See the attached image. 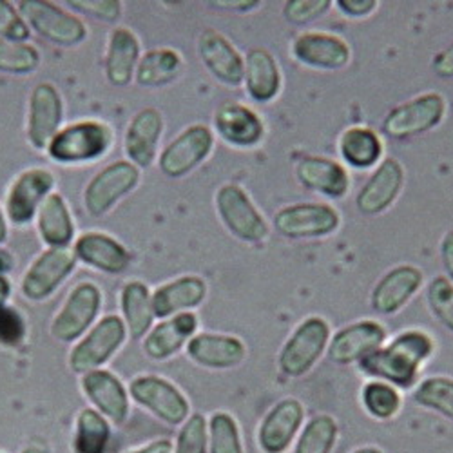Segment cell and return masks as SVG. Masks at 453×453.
I'll list each match as a JSON object with an SVG mask.
<instances>
[{
    "mask_svg": "<svg viewBox=\"0 0 453 453\" xmlns=\"http://www.w3.org/2000/svg\"><path fill=\"white\" fill-rule=\"evenodd\" d=\"M434 352L435 339L426 330L410 328L361 359L357 370L370 380L385 381L397 390H410L418 385L421 370Z\"/></svg>",
    "mask_w": 453,
    "mask_h": 453,
    "instance_id": "obj_1",
    "label": "cell"
},
{
    "mask_svg": "<svg viewBox=\"0 0 453 453\" xmlns=\"http://www.w3.org/2000/svg\"><path fill=\"white\" fill-rule=\"evenodd\" d=\"M214 209L225 231L245 245L265 243L273 233L269 219L240 183L229 181L218 187Z\"/></svg>",
    "mask_w": 453,
    "mask_h": 453,
    "instance_id": "obj_2",
    "label": "cell"
},
{
    "mask_svg": "<svg viewBox=\"0 0 453 453\" xmlns=\"http://www.w3.org/2000/svg\"><path fill=\"white\" fill-rule=\"evenodd\" d=\"M448 112V100L439 91H425L392 107L383 122L381 133L394 142H408L437 129Z\"/></svg>",
    "mask_w": 453,
    "mask_h": 453,
    "instance_id": "obj_3",
    "label": "cell"
},
{
    "mask_svg": "<svg viewBox=\"0 0 453 453\" xmlns=\"http://www.w3.org/2000/svg\"><path fill=\"white\" fill-rule=\"evenodd\" d=\"M332 337L330 323L323 316H309L288 335L278 354V368L288 380L307 375L326 354Z\"/></svg>",
    "mask_w": 453,
    "mask_h": 453,
    "instance_id": "obj_4",
    "label": "cell"
},
{
    "mask_svg": "<svg viewBox=\"0 0 453 453\" xmlns=\"http://www.w3.org/2000/svg\"><path fill=\"white\" fill-rule=\"evenodd\" d=\"M342 223V212L328 202L283 205L273 216L274 231L290 242L328 238L339 231Z\"/></svg>",
    "mask_w": 453,
    "mask_h": 453,
    "instance_id": "obj_5",
    "label": "cell"
},
{
    "mask_svg": "<svg viewBox=\"0 0 453 453\" xmlns=\"http://www.w3.org/2000/svg\"><path fill=\"white\" fill-rule=\"evenodd\" d=\"M112 142L107 124L84 120L58 131L48 145V155L58 164H86L104 157Z\"/></svg>",
    "mask_w": 453,
    "mask_h": 453,
    "instance_id": "obj_6",
    "label": "cell"
},
{
    "mask_svg": "<svg viewBox=\"0 0 453 453\" xmlns=\"http://www.w3.org/2000/svg\"><path fill=\"white\" fill-rule=\"evenodd\" d=\"M292 58L311 71L335 73L343 71L352 60L350 44L335 33L321 29H305L290 42Z\"/></svg>",
    "mask_w": 453,
    "mask_h": 453,
    "instance_id": "obj_7",
    "label": "cell"
},
{
    "mask_svg": "<svg viewBox=\"0 0 453 453\" xmlns=\"http://www.w3.org/2000/svg\"><path fill=\"white\" fill-rule=\"evenodd\" d=\"M216 136L205 124H193L173 138L158 158L160 171L173 180L185 178L212 155Z\"/></svg>",
    "mask_w": 453,
    "mask_h": 453,
    "instance_id": "obj_8",
    "label": "cell"
},
{
    "mask_svg": "<svg viewBox=\"0 0 453 453\" xmlns=\"http://www.w3.org/2000/svg\"><path fill=\"white\" fill-rule=\"evenodd\" d=\"M212 133L225 145L238 150H252L265 140L267 124L250 105L226 100L214 111Z\"/></svg>",
    "mask_w": 453,
    "mask_h": 453,
    "instance_id": "obj_9",
    "label": "cell"
},
{
    "mask_svg": "<svg viewBox=\"0 0 453 453\" xmlns=\"http://www.w3.org/2000/svg\"><path fill=\"white\" fill-rule=\"evenodd\" d=\"M17 8L27 27L31 26L33 31L57 46L71 48L86 39L88 31L84 22L48 0H22Z\"/></svg>",
    "mask_w": 453,
    "mask_h": 453,
    "instance_id": "obj_10",
    "label": "cell"
},
{
    "mask_svg": "<svg viewBox=\"0 0 453 453\" xmlns=\"http://www.w3.org/2000/svg\"><path fill=\"white\" fill-rule=\"evenodd\" d=\"M406 185L404 165L394 158L387 157L377 165L356 196V209L361 216L377 218L388 212L401 198Z\"/></svg>",
    "mask_w": 453,
    "mask_h": 453,
    "instance_id": "obj_11",
    "label": "cell"
},
{
    "mask_svg": "<svg viewBox=\"0 0 453 453\" xmlns=\"http://www.w3.org/2000/svg\"><path fill=\"white\" fill-rule=\"evenodd\" d=\"M129 395L153 413L157 419L171 426L183 425L188 419V411H191V404H188L183 392L160 375L136 377L129 387Z\"/></svg>",
    "mask_w": 453,
    "mask_h": 453,
    "instance_id": "obj_12",
    "label": "cell"
},
{
    "mask_svg": "<svg viewBox=\"0 0 453 453\" xmlns=\"http://www.w3.org/2000/svg\"><path fill=\"white\" fill-rule=\"evenodd\" d=\"M127 328L122 318H102L82 342L73 349L69 356V366L77 373H88L105 365L115 352L124 345Z\"/></svg>",
    "mask_w": 453,
    "mask_h": 453,
    "instance_id": "obj_13",
    "label": "cell"
},
{
    "mask_svg": "<svg viewBox=\"0 0 453 453\" xmlns=\"http://www.w3.org/2000/svg\"><path fill=\"white\" fill-rule=\"evenodd\" d=\"M425 273L411 263H399L375 281L370 292V309L377 316L399 314L421 292Z\"/></svg>",
    "mask_w": 453,
    "mask_h": 453,
    "instance_id": "obj_14",
    "label": "cell"
},
{
    "mask_svg": "<svg viewBox=\"0 0 453 453\" xmlns=\"http://www.w3.org/2000/svg\"><path fill=\"white\" fill-rule=\"evenodd\" d=\"M387 326L377 319L354 321L339 328L326 349V357L337 366L357 365L361 359L381 349L387 343Z\"/></svg>",
    "mask_w": 453,
    "mask_h": 453,
    "instance_id": "obj_15",
    "label": "cell"
},
{
    "mask_svg": "<svg viewBox=\"0 0 453 453\" xmlns=\"http://www.w3.org/2000/svg\"><path fill=\"white\" fill-rule=\"evenodd\" d=\"M297 183L309 193L319 195L330 202L343 200L352 187L349 169L334 158L319 155H303L294 164Z\"/></svg>",
    "mask_w": 453,
    "mask_h": 453,
    "instance_id": "obj_16",
    "label": "cell"
},
{
    "mask_svg": "<svg viewBox=\"0 0 453 453\" xmlns=\"http://www.w3.org/2000/svg\"><path fill=\"white\" fill-rule=\"evenodd\" d=\"M198 57L211 77L221 86L229 89H238L243 86L245 74V57L218 29H205L198 36Z\"/></svg>",
    "mask_w": 453,
    "mask_h": 453,
    "instance_id": "obj_17",
    "label": "cell"
},
{
    "mask_svg": "<svg viewBox=\"0 0 453 453\" xmlns=\"http://www.w3.org/2000/svg\"><path fill=\"white\" fill-rule=\"evenodd\" d=\"M140 181V171L131 162H115L102 169L86 187L84 203L91 216L100 218L127 196Z\"/></svg>",
    "mask_w": 453,
    "mask_h": 453,
    "instance_id": "obj_18",
    "label": "cell"
},
{
    "mask_svg": "<svg viewBox=\"0 0 453 453\" xmlns=\"http://www.w3.org/2000/svg\"><path fill=\"white\" fill-rule=\"evenodd\" d=\"M102 294L95 283L84 281L73 288L62 311L51 325V335L62 343H73L86 334L100 312Z\"/></svg>",
    "mask_w": 453,
    "mask_h": 453,
    "instance_id": "obj_19",
    "label": "cell"
},
{
    "mask_svg": "<svg viewBox=\"0 0 453 453\" xmlns=\"http://www.w3.org/2000/svg\"><path fill=\"white\" fill-rule=\"evenodd\" d=\"M305 423V406L296 397L278 401L257 428V444L265 453H285Z\"/></svg>",
    "mask_w": 453,
    "mask_h": 453,
    "instance_id": "obj_20",
    "label": "cell"
},
{
    "mask_svg": "<svg viewBox=\"0 0 453 453\" xmlns=\"http://www.w3.org/2000/svg\"><path fill=\"white\" fill-rule=\"evenodd\" d=\"M187 357L207 370H231L247 359L243 339L231 334L200 332L185 347Z\"/></svg>",
    "mask_w": 453,
    "mask_h": 453,
    "instance_id": "obj_21",
    "label": "cell"
},
{
    "mask_svg": "<svg viewBox=\"0 0 453 453\" xmlns=\"http://www.w3.org/2000/svg\"><path fill=\"white\" fill-rule=\"evenodd\" d=\"M77 265V256L67 247L50 249L35 259L22 280V294L31 301L50 297Z\"/></svg>",
    "mask_w": 453,
    "mask_h": 453,
    "instance_id": "obj_22",
    "label": "cell"
},
{
    "mask_svg": "<svg viewBox=\"0 0 453 453\" xmlns=\"http://www.w3.org/2000/svg\"><path fill=\"white\" fill-rule=\"evenodd\" d=\"M81 387L86 397L95 404L96 411L117 426H122L129 418V390L109 370H93L82 375Z\"/></svg>",
    "mask_w": 453,
    "mask_h": 453,
    "instance_id": "obj_23",
    "label": "cell"
},
{
    "mask_svg": "<svg viewBox=\"0 0 453 453\" xmlns=\"http://www.w3.org/2000/svg\"><path fill=\"white\" fill-rule=\"evenodd\" d=\"M243 57L247 96L259 105L273 104L283 89V73L278 58L267 48H250Z\"/></svg>",
    "mask_w": 453,
    "mask_h": 453,
    "instance_id": "obj_24",
    "label": "cell"
},
{
    "mask_svg": "<svg viewBox=\"0 0 453 453\" xmlns=\"http://www.w3.org/2000/svg\"><path fill=\"white\" fill-rule=\"evenodd\" d=\"M62 98L53 84L41 82L31 91L27 138L35 149H48L62 122Z\"/></svg>",
    "mask_w": 453,
    "mask_h": 453,
    "instance_id": "obj_25",
    "label": "cell"
},
{
    "mask_svg": "<svg viewBox=\"0 0 453 453\" xmlns=\"http://www.w3.org/2000/svg\"><path fill=\"white\" fill-rule=\"evenodd\" d=\"M164 133V117L155 107L138 111L126 131V155L138 169L153 165L158 155V143Z\"/></svg>",
    "mask_w": 453,
    "mask_h": 453,
    "instance_id": "obj_26",
    "label": "cell"
},
{
    "mask_svg": "<svg viewBox=\"0 0 453 453\" xmlns=\"http://www.w3.org/2000/svg\"><path fill=\"white\" fill-rule=\"evenodd\" d=\"M207 292V281L196 274L171 280L150 294L155 318L167 319L176 314L193 312L203 303Z\"/></svg>",
    "mask_w": 453,
    "mask_h": 453,
    "instance_id": "obj_27",
    "label": "cell"
},
{
    "mask_svg": "<svg viewBox=\"0 0 453 453\" xmlns=\"http://www.w3.org/2000/svg\"><path fill=\"white\" fill-rule=\"evenodd\" d=\"M55 178L48 169L24 171L12 185L6 211L15 225H26L33 219L36 209L50 196Z\"/></svg>",
    "mask_w": 453,
    "mask_h": 453,
    "instance_id": "obj_28",
    "label": "cell"
},
{
    "mask_svg": "<svg viewBox=\"0 0 453 453\" xmlns=\"http://www.w3.org/2000/svg\"><path fill=\"white\" fill-rule=\"evenodd\" d=\"M198 316L183 312L160 321L143 339V352L153 361H165L176 356L198 330Z\"/></svg>",
    "mask_w": 453,
    "mask_h": 453,
    "instance_id": "obj_29",
    "label": "cell"
},
{
    "mask_svg": "<svg viewBox=\"0 0 453 453\" xmlns=\"http://www.w3.org/2000/svg\"><path fill=\"white\" fill-rule=\"evenodd\" d=\"M342 164L354 171H373L385 160V142L368 126H350L337 138Z\"/></svg>",
    "mask_w": 453,
    "mask_h": 453,
    "instance_id": "obj_30",
    "label": "cell"
},
{
    "mask_svg": "<svg viewBox=\"0 0 453 453\" xmlns=\"http://www.w3.org/2000/svg\"><path fill=\"white\" fill-rule=\"evenodd\" d=\"M74 256L82 259L86 265L107 274H120L131 265L129 250L115 238L100 233L81 236L74 245Z\"/></svg>",
    "mask_w": 453,
    "mask_h": 453,
    "instance_id": "obj_31",
    "label": "cell"
},
{
    "mask_svg": "<svg viewBox=\"0 0 453 453\" xmlns=\"http://www.w3.org/2000/svg\"><path fill=\"white\" fill-rule=\"evenodd\" d=\"M140 60V41L127 27H117L109 35L105 53V74L112 86L126 88L133 77Z\"/></svg>",
    "mask_w": 453,
    "mask_h": 453,
    "instance_id": "obj_32",
    "label": "cell"
},
{
    "mask_svg": "<svg viewBox=\"0 0 453 453\" xmlns=\"http://www.w3.org/2000/svg\"><path fill=\"white\" fill-rule=\"evenodd\" d=\"M183 71V58L176 50L155 48L138 60L134 77L142 88H165L173 84Z\"/></svg>",
    "mask_w": 453,
    "mask_h": 453,
    "instance_id": "obj_33",
    "label": "cell"
},
{
    "mask_svg": "<svg viewBox=\"0 0 453 453\" xmlns=\"http://www.w3.org/2000/svg\"><path fill=\"white\" fill-rule=\"evenodd\" d=\"M120 307H122L126 328L129 330L131 337L133 339L145 337L150 326H153V319H155L149 287L142 281L127 283L120 294Z\"/></svg>",
    "mask_w": 453,
    "mask_h": 453,
    "instance_id": "obj_34",
    "label": "cell"
},
{
    "mask_svg": "<svg viewBox=\"0 0 453 453\" xmlns=\"http://www.w3.org/2000/svg\"><path fill=\"white\" fill-rule=\"evenodd\" d=\"M39 233L51 249L67 247L74 234V223L62 195H50L39 211Z\"/></svg>",
    "mask_w": 453,
    "mask_h": 453,
    "instance_id": "obj_35",
    "label": "cell"
},
{
    "mask_svg": "<svg viewBox=\"0 0 453 453\" xmlns=\"http://www.w3.org/2000/svg\"><path fill=\"white\" fill-rule=\"evenodd\" d=\"M111 442V426L95 408H84L77 418L73 437L74 453H107Z\"/></svg>",
    "mask_w": 453,
    "mask_h": 453,
    "instance_id": "obj_36",
    "label": "cell"
},
{
    "mask_svg": "<svg viewBox=\"0 0 453 453\" xmlns=\"http://www.w3.org/2000/svg\"><path fill=\"white\" fill-rule=\"evenodd\" d=\"M337 421L328 413H318L297 437L294 453H332L337 442Z\"/></svg>",
    "mask_w": 453,
    "mask_h": 453,
    "instance_id": "obj_37",
    "label": "cell"
},
{
    "mask_svg": "<svg viewBox=\"0 0 453 453\" xmlns=\"http://www.w3.org/2000/svg\"><path fill=\"white\" fill-rule=\"evenodd\" d=\"M411 397L419 406L441 413L442 418L453 421V377H426L415 387Z\"/></svg>",
    "mask_w": 453,
    "mask_h": 453,
    "instance_id": "obj_38",
    "label": "cell"
},
{
    "mask_svg": "<svg viewBox=\"0 0 453 453\" xmlns=\"http://www.w3.org/2000/svg\"><path fill=\"white\" fill-rule=\"evenodd\" d=\"M361 403L370 418L388 421L399 413L403 406V397L395 387L385 381L370 380L361 390Z\"/></svg>",
    "mask_w": 453,
    "mask_h": 453,
    "instance_id": "obj_39",
    "label": "cell"
},
{
    "mask_svg": "<svg viewBox=\"0 0 453 453\" xmlns=\"http://www.w3.org/2000/svg\"><path fill=\"white\" fill-rule=\"evenodd\" d=\"M209 453H245L240 426L231 413L214 411L207 421Z\"/></svg>",
    "mask_w": 453,
    "mask_h": 453,
    "instance_id": "obj_40",
    "label": "cell"
},
{
    "mask_svg": "<svg viewBox=\"0 0 453 453\" xmlns=\"http://www.w3.org/2000/svg\"><path fill=\"white\" fill-rule=\"evenodd\" d=\"M426 305L432 316L453 334V283L444 274L426 285Z\"/></svg>",
    "mask_w": 453,
    "mask_h": 453,
    "instance_id": "obj_41",
    "label": "cell"
},
{
    "mask_svg": "<svg viewBox=\"0 0 453 453\" xmlns=\"http://www.w3.org/2000/svg\"><path fill=\"white\" fill-rule=\"evenodd\" d=\"M41 62V55L33 46L0 39V71L10 74L33 73Z\"/></svg>",
    "mask_w": 453,
    "mask_h": 453,
    "instance_id": "obj_42",
    "label": "cell"
},
{
    "mask_svg": "<svg viewBox=\"0 0 453 453\" xmlns=\"http://www.w3.org/2000/svg\"><path fill=\"white\" fill-rule=\"evenodd\" d=\"M174 453H209V428L203 413L188 415L178 432Z\"/></svg>",
    "mask_w": 453,
    "mask_h": 453,
    "instance_id": "obj_43",
    "label": "cell"
},
{
    "mask_svg": "<svg viewBox=\"0 0 453 453\" xmlns=\"http://www.w3.org/2000/svg\"><path fill=\"white\" fill-rule=\"evenodd\" d=\"M334 8L332 0H288L283 4V19L294 27H309L326 17Z\"/></svg>",
    "mask_w": 453,
    "mask_h": 453,
    "instance_id": "obj_44",
    "label": "cell"
},
{
    "mask_svg": "<svg viewBox=\"0 0 453 453\" xmlns=\"http://www.w3.org/2000/svg\"><path fill=\"white\" fill-rule=\"evenodd\" d=\"M27 332L26 319L22 314L10 307V305H0V345L3 347H19Z\"/></svg>",
    "mask_w": 453,
    "mask_h": 453,
    "instance_id": "obj_45",
    "label": "cell"
},
{
    "mask_svg": "<svg viewBox=\"0 0 453 453\" xmlns=\"http://www.w3.org/2000/svg\"><path fill=\"white\" fill-rule=\"evenodd\" d=\"M0 36L12 42H24L29 39V27L12 3L0 0Z\"/></svg>",
    "mask_w": 453,
    "mask_h": 453,
    "instance_id": "obj_46",
    "label": "cell"
},
{
    "mask_svg": "<svg viewBox=\"0 0 453 453\" xmlns=\"http://www.w3.org/2000/svg\"><path fill=\"white\" fill-rule=\"evenodd\" d=\"M69 6L104 22H115L122 15V3L119 0H74Z\"/></svg>",
    "mask_w": 453,
    "mask_h": 453,
    "instance_id": "obj_47",
    "label": "cell"
},
{
    "mask_svg": "<svg viewBox=\"0 0 453 453\" xmlns=\"http://www.w3.org/2000/svg\"><path fill=\"white\" fill-rule=\"evenodd\" d=\"M377 0H335L334 8L350 20H365L370 19L377 10H380Z\"/></svg>",
    "mask_w": 453,
    "mask_h": 453,
    "instance_id": "obj_48",
    "label": "cell"
},
{
    "mask_svg": "<svg viewBox=\"0 0 453 453\" xmlns=\"http://www.w3.org/2000/svg\"><path fill=\"white\" fill-rule=\"evenodd\" d=\"M430 67L439 79H444V81L453 79V42H449L446 48H442L434 55Z\"/></svg>",
    "mask_w": 453,
    "mask_h": 453,
    "instance_id": "obj_49",
    "label": "cell"
},
{
    "mask_svg": "<svg viewBox=\"0 0 453 453\" xmlns=\"http://www.w3.org/2000/svg\"><path fill=\"white\" fill-rule=\"evenodd\" d=\"M439 256L444 269V276L453 283V229L446 231L439 243Z\"/></svg>",
    "mask_w": 453,
    "mask_h": 453,
    "instance_id": "obj_50",
    "label": "cell"
},
{
    "mask_svg": "<svg viewBox=\"0 0 453 453\" xmlns=\"http://www.w3.org/2000/svg\"><path fill=\"white\" fill-rule=\"evenodd\" d=\"M211 6L218 10H229L236 15H249L263 8V3H259V0H226V3H212Z\"/></svg>",
    "mask_w": 453,
    "mask_h": 453,
    "instance_id": "obj_51",
    "label": "cell"
},
{
    "mask_svg": "<svg viewBox=\"0 0 453 453\" xmlns=\"http://www.w3.org/2000/svg\"><path fill=\"white\" fill-rule=\"evenodd\" d=\"M131 453H174V446L169 439H160V441H153L149 442L143 448H138Z\"/></svg>",
    "mask_w": 453,
    "mask_h": 453,
    "instance_id": "obj_52",
    "label": "cell"
},
{
    "mask_svg": "<svg viewBox=\"0 0 453 453\" xmlns=\"http://www.w3.org/2000/svg\"><path fill=\"white\" fill-rule=\"evenodd\" d=\"M13 269V257L8 250L0 249V276H4Z\"/></svg>",
    "mask_w": 453,
    "mask_h": 453,
    "instance_id": "obj_53",
    "label": "cell"
},
{
    "mask_svg": "<svg viewBox=\"0 0 453 453\" xmlns=\"http://www.w3.org/2000/svg\"><path fill=\"white\" fill-rule=\"evenodd\" d=\"M10 294H12L10 281L6 280V276H0V305H6Z\"/></svg>",
    "mask_w": 453,
    "mask_h": 453,
    "instance_id": "obj_54",
    "label": "cell"
},
{
    "mask_svg": "<svg viewBox=\"0 0 453 453\" xmlns=\"http://www.w3.org/2000/svg\"><path fill=\"white\" fill-rule=\"evenodd\" d=\"M8 238V226H6V219L3 211H0V243H4Z\"/></svg>",
    "mask_w": 453,
    "mask_h": 453,
    "instance_id": "obj_55",
    "label": "cell"
},
{
    "mask_svg": "<svg viewBox=\"0 0 453 453\" xmlns=\"http://www.w3.org/2000/svg\"><path fill=\"white\" fill-rule=\"evenodd\" d=\"M352 453H385L381 448H375V446H365V448H357Z\"/></svg>",
    "mask_w": 453,
    "mask_h": 453,
    "instance_id": "obj_56",
    "label": "cell"
},
{
    "mask_svg": "<svg viewBox=\"0 0 453 453\" xmlns=\"http://www.w3.org/2000/svg\"><path fill=\"white\" fill-rule=\"evenodd\" d=\"M22 453H48V451L41 449V448H26Z\"/></svg>",
    "mask_w": 453,
    "mask_h": 453,
    "instance_id": "obj_57",
    "label": "cell"
}]
</instances>
